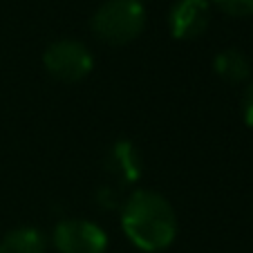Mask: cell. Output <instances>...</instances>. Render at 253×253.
Here are the masks:
<instances>
[{
    "mask_svg": "<svg viewBox=\"0 0 253 253\" xmlns=\"http://www.w3.org/2000/svg\"><path fill=\"white\" fill-rule=\"evenodd\" d=\"M110 159H112V168L124 177L126 182H137L139 179L143 164H141V155L132 146V141H117L112 146Z\"/></svg>",
    "mask_w": 253,
    "mask_h": 253,
    "instance_id": "cell-8",
    "label": "cell"
},
{
    "mask_svg": "<svg viewBox=\"0 0 253 253\" xmlns=\"http://www.w3.org/2000/svg\"><path fill=\"white\" fill-rule=\"evenodd\" d=\"M108 242L103 226L83 217L61 220L52 231V244L58 253H105Z\"/></svg>",
    "mask_w": 253,
    "mask_h": 253,
    "instance_id": "cell-4",
    "label": "cell"
},
{
    "mask_svg": "<svg viewBox=\"0 0 253 253\" xmlns=\"http://www.w3.org/2000/svg\"><path fill=\"white\" fill-rule=\"evenodd\" d=\"M242 119L249 128H253V74L247 81V87H244L242 94Z\"/></svg>",
    "mask_w": 253,
    "mask_h": 253,
    "instance_id": "cell-10",
    "label": "cell"
},
{
    "mask_svg": "<svg viewBox=\"0 0 253 253\" xmlns=\"http://www.w3.org/2000/svg\"><path fill=\"white\" fill-rule=\"evenodd\" d=\"M213 2L233 18H251L253 16V0H213Z\"/></svg>",
    "mask_w": 253,
    "mask_h": 253,
    "instance_id": "cell-9",
    "label": "cell"
},
{
    "mask_svg": "<svg viewBox=\"0 0 253 253\" xmlns=\"http://www.w3.org/2000/svg\"><path fill=\"white\" fill-rule=\"evenodd\" d=\"M0 253H47V238L36 226H18L0 240Z\"/></svg>",
    "mask_w": 253,
    "mask_h": 253,
    "instance_id": "cell-6",
    "label": "cell"
},
{
    "mask_svg": "<svg viewBox=\"0 0 253 253\" xmlns=\"http://www.w3.org/2000/svg\"><path fill=\"white\" fill-rule=\"evenodd\" d=\"M251 206H253V204H251Z\"/></svg>",
    "mask_w": 253,
    "mask_h": 253,
    "instance_id": "cell-11",
    "label": "cell"
},
{
    "mask_svg": "<svg viewBox=\"0 0 253 253\" xmlns=\"http://www.w3.org/2000/svg\"><path fill=\"white\" fill-rule=\"evenodd\" d=\"M121 229L139 251L157 253L175 242L179 222L172 204L162 193L141 188L121 206Z\"/></svg>",
    "mask_w": 253,
    "mask_h": 253,
    "instance_id": "cell-1",
    "label": "cell"
},
{
    "mask_svg": "<svg viewBox=\"0 0 253 253\" xmlns=\"http://www.w3.org/2000/svg\"><path fill=\"white\" fill-rule=\"evenodd\" d=\"M211 23L209 0H177L168 14V27L172 39L195 41L206 32Z\"/></svg>",
    "mask_w": 253,
    "mask_h": 253,
    "instance_id": "cell-5",
    "label": "cell"
},
{
    "mask_svg": "<svg viewBox=\"0 0 253 253\" xmlns=\"http://www.w3.org/2000/svg\"><path fill=\"white\" fill-rule=\"evenodd\" d=\"M92 32L105 45H128L146 27L141 0H105L92 16Z\"/></svg>",
    "mask_w": 253,
    "mask_h": 253,
    "instance_id": "cell-2",
    "label": "cell"
},
{
    "mask_svg": "<svg viewBox=\"0 0 253 253\" xmlns=\"http://www.w3.org/2000/svg\"><path fill=\"white\" fill-rule=\"evenodd\" d=\"M215 74L220 79H224L226 83H244L251 79V61L247 58V54L240 49H224L215 56L213 61Z\"/></svg>",
    "mask_w": 253,
    "mask_h": 253,
    "instance_id": "cell-7",
    "label": "cell"
},
{
    "mask_svg": "<svg viewBox=\"0 0 253 253\" xmlns=\"http://www.w3.org/2000/svg\"><path fill=\"white\" fill-rule=\"evenodd\" d=\"M43 65L49 77L63 83H77L85 79L94 67V56L81 41H54L43 54Z\"/></svg>",
    "mask_w": 253,
    "mask_h": 253,
    "instance_id": "cell-3",
    "label": "cell"
}]
</instances>
